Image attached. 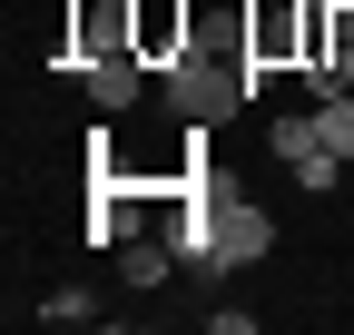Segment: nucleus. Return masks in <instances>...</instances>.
<instances>
[{
    "label": "nucleus",
    "mask_w": 354,
    "mask_h": 335,
    "mask_svg": "<svg viewBox=\"0 0 354 335\" xmlns=\"http://www.w3.org/2000/svg\"><path fill=\"white\" fill-rule=\"evenodd\" d=\"M187 178H197V217H177V227H167L177 266H187V276H207V286H216V276H236V266H256L266 246H276V217H266L246 188H227V178H216V168H207V148L187 158Z\"/></svg>",
    "instance_id": "obj_1"
},
{
    "label": "nucleus",
    "mask_w": 354,
    "mask_h": 335,
    "mask_svg": "<svg viewBox=\"0 0 354 335\" xmlns=\"http://www.w3.org/2000/svg\"><path fill=\"white\" fill-rule=\"evenodd\" d=\"M246 99H256V89H246V39H216V30L197 20V39L167 60V109L187 118V129H227Z\"/></svg>",
    "instance_id": "obj_2"
},
{
    "label": "nucleus",
    "mask_w": 354,
    "mask_h": 335,
    "mask_svg": "<svg viewBox=\"0 0 354 335\" xmlns=\"http://www.w3.org/2000/svg\"><path fill=\"white\" fill-rule=\"evenodd\" d=\"M246 89H266L276 69H305V0H246Z\"/></svg>",
    "instance_id": "obj_3"
},
{
    "label": "nucleus",
    "mask_w": 354,
    "mask_h": 335,
    "mask_svg": "<svg viewBox=\"0 0 354 335\" xmlns=\"http://www.w3.org/2000/svg\"><path fill=\"white\" fill-rule=\"evenodd\" d=\"M59 50L69 69H88L99 50H128V0H59Z\"/></svg>",
    "instance_id": "obj_4"
},
{
    "label": "nucleus",
    "mask_w": 354,
    "mask_h": 335,
    "mask_svg": "<svg viewBox=\"0 0 354 335\" xmlns=\"http://www.w3.org/2000/svg\"><path fill=\"white\" fill-rule=\"evenodd\" d=\"M187 39H197V10H187V0H128V50H138L148 69H167Z\"/></svg>",
    "instance_id": "obj_5"
},
{
    "label": "nucleus",
    "mask_w": 354,
    "mask_h": 335,
    "mask_svg": "<svg viewBox=\"0 0 354 335\" xmlns=\"http://www.w3.org/2000/svg\"><path fill=\"white\" fill-rule=\"evenodd\" d=\"M79 79H88V99H99V109H128V99L148 89V60H138V50H99Z\"/></svg>",
    "instance_id": "obj_6"
},
{
    "label": "nucleus",
    "mask_w": 354,
    "mask_h": 335,
    "mask_svg": "<svg viewBox=\"0 0 354 335\" xmlns=\"http://www.w3.org/2000/svg\"><path fill=\"white\" fill-rule=\"evenodd\" d=\"M167 266H177V246L148 227V237H128L118 246V286H138V296H148V286H167Z\"/></svg>",
    "instance_id": "obj_7"
},
{
    "label": "nucleus",
    "mask_w": 354,
    "mask_h": 335,
    "mask_svg": "<svg viewBox=\"0 0 354 335\" xmlns=\"http://www.w3.org/2000/svg\"><path fill=\"white\" fill-rule=\"evenodd\" d=\"M315 148H335V158H354V89H335V99H315Z\"/></svg>",
    "instance_id": "obj_8"
},
{
    "label": "nucleus",
    "mask_w": 354,
    "mask_h": 335,
    "mask_svg": "<svg viewBox=\"0 0 354 335\" xmlns=\"http://www.w3.org/2000/svg\"><path fill=\"white\" fill-rule=\"evenodd\" d=\"M266 148H276V158L295 168L305 148H315V109H305V118H276V129H266Z\"/></svg>",
    "instance_id": "obj_9"
},
{
    "label": "nucleus",
    "mask_w": 354,
    "mask_h": 335,
    "mask_svg": "<svg viewBox=\"0 0 354 335\" xmlns=\"http://www.w3.org/2000/svg\"><path fill=\"white\" fill-rule=\"evenodd\" d=\"M335 168H354V158H335V148H305V158H295V188H305V197H325V188H335Z\"/></svg>",
    "instance_id": "obj_10"
},
{
    "label": "nucleus",
    "mask_w": 354,
    "mask_h": 335,
    "mask_svg": "<svg viewBox=\"0 0 354 335\" xmlns=\"http://www.w3.org/2000/svg\"><path fill=\"white\" fill-rule=\"evenodd\" d=\"M39 316H50V325H88V316H99V296H88V286H59Z\"/></svg>",
    "instance_id": "obj_11"
}]
</instances>
